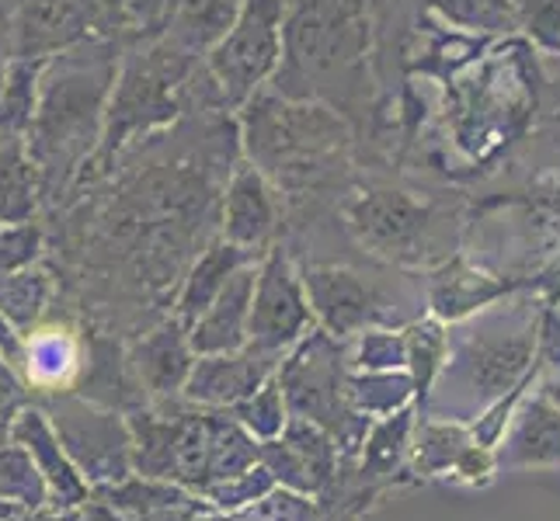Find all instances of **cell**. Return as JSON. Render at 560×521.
<instances>
[{
    "label": "cell",
    "instance_id": "6da1fadb",
    "mask_svg": "<svg viewBox=\"0 0 560 521\" xmlns=\"http://www.w3.org/2000/svg\"><path fill=\"white\" fill-rule=\"evenodd\" d=\"M115 76L112 38H88L43 60L28 150L43 178L46 205L60 202L98 153Z\"/></svg>",
    "mask_w": 560,
    "mask_h": 521
},
{
    "label": "cell",
    "instance_id": "7a4b0ae2",
    "mask_svg": "<svg viewBox=\"0 0 560 521\" xmlns=\"http://www.w3.org/2000/svg\"><path fill=\"white\" fill-rule=\"evenodd\" d=\"M132 428V466L143 476L171 479L191 494H206L220 479L237 476L261 462V441L244 424L217 407H175L137 414Z\"/></svg>",
    "mask_w": 560,
    "mask_h": 521
},
{
    "label": "cell",
    "instance_id": "3957f363",
    "mask_svg": "<svg viewBox=\"0 0 560 521\" xmlns=\"http://www.w3.org/2000/svg\"><path fill=\"white\" fill-rule=\"evenodd\" d=\"M52 424L60 431L63 449L94 487L119 484V479L137 473L132 466V428L115 414L91 407V403H63L52 414Z\"/></svg>",
    "mask_w": 560,
    "mask_h": 521
},
{
    "label": "cell",
    "instance_id": "277c9868",
    "mask_svg": "<svg viewBox=\"0 0 560 521\" xmlns=\"http://www.w3.org/2000/svg\"><path fill=\"white\" fill-rule=\"evenodd\" d=\"M98 38V0H14V60L49 56Z\"/></svg>",
    "mask_w": 560,
    "mask_h": 521
},
{
    "label": "cell",
    "instance_id": "5b68a950",
    "mask_svg": "<svg viewBox=\"0 0 560 521\" xmlns=\"http://www.w3.org/2000/svg\"><path fill=\"white\" fill-rule=\"evenodd\" d=\"M11 441H18L35 462L38 476L46 484V505L49 511L60 514H73L81 505L91 500V479L81 473V466L70 459V452L63 449L60 431L46 411L38 407H22L11 421Z\"/></svg>",
    "mask_w": 560,
    "mask_h": 521
},
{
    "label": "cell",
    "instance_id": "8992f818",
    "mask_svg": "<svg viewBox=\"0 0 560 521\" xmlns=\"http://www.w3.org/2000/svg\"><path fill=\"white\" fill-rule=\"evenodd\" d=\"M14 369L22 386L43 396L70 393L88 369V347L77 327L63 320H43L22 334L14 355Z\"/></svg>",
    "mask_w": 560,
    "mask_h": 521
},
{
    "label": "cell",
    "instance_id": "52a82bcc",
    "mask_svg": "<svg viewBox=\"0 0 560 521\" xmlns=\"http://www.w3.org/2000/svg\"><path fill=\"white\" fill-rule=\"evenodd\" d=\"M272 369H276V358L255 352L250 344L241 347V352L199 355L182 393L188 403H199V407L234 411L241 400H247L272 379Z\"/></svg>",
    "mask_w": 560,
    "mask_h": 521
},
{
    "label": "cell",
    "instance_id": "ba28073f",
    "mask_svg": "<svg viewBox=\"0 0 560 521\" xmlns=\"http://www.w3.org/2000/svg\"><path fill=\"white\" fill-rule=\"evenodd\" d=\"M498 470H550L560 466V411L550 400L518 403L505 435L494 446Z\"/></svg>",
    "mask_w": 560,
    "mask_h": 521
},
{
    "label": "cell",
    "instance_id": "9c48e42d",
    "mask_svg": "<svg viewBox=\"0 0 560 521\" xmlns=\"http://www.w3.org/2000/svg\"><path fill=\"white\" fill-rule=\"evenodd\" d=\"M306 323V310L296 296L293 282H285L282 268L272 264L258 282L255 306H250V327H247V344L255 352L279 358L285 344H293Z\"/></svg>",
    "mask_w": 560,
    "mask_h": 521
},
{
    "label": "cell",
    "instance_id": "30bf717a",
    "mask_svg": "<svg viewBox=\"0 0 560 521\" xmlns=\"http://www.w3.org/2000/svg\"><path fill=\"white\" fill-rule=\"evenodd\" d=\"M250 306H255V275L237 272L223 285V293L212 299L209 310L191 323V352L199 355H223L247 347Z\"/></svg>",
    "mask_w": 560,
    "mask_h": 521
},
{
    "label": "cell",
    "instance_id": "8fae6325",
    "mask_svg": "<svg viewBox=\"0 0 560 521\" xmlns=\"http://www.w3.org/2000/svg\"><path fill=\"white\" fill-rule=\"evenodd\" d=\"M43 205V178L25 132L0 129V223H32Z\"/></svg>",
    "mask_w": 560,
    "mask_h": 521
},
{
    "label": "cell",
    "instance_id": "7c38bea8",
    "mask_svg": "<svg viewBox=\"0 0 560 521\" xmlns=\"http://www.w3.org/2000/svg\"><path fill=\"white\" fill-rule=\"evenodd\" d=\"M188 352H191V341L182 338L178 327H164V331H158L137 347V369H140V379L150 386V393L171 396L185 390L191 365H196L188 358Z\"/></svg>",
    "mask_w": 560,
    "mask_h": 521
},
{
    "label": "cell",
    "instance_id": "4fadbf2b",
    "mask_svg": "<svg viewBox=\"0 0 560 521\" xmlns=\"http://www.w3.org/2000/svg\"><path fill=\"white\" fill-rule=\"evenodd\" d=\"M52 299V275L43 264H25L14 272H0V317H4L18 334L43 323L46 306Z\"/></svg>",
    "mask_w": 560,
    "mask_h": 521
},
{
    "label": "cell",
    "instance_id": "5bb4252c",
    "mask_svg": "<svg viewBox=\"0 0 560 521\" xmlns=\"http://www.w3.org/2000/svg\"><path fill=\"white\" fill-rule=\"evenodd\" d=\"M474 431L463 421H446V417H432L418 424L415 431V470L424 476H442V473H456L459 459L467 455L474 446Z\"/></svg>",
    "mask_w": 560,
    "mask_h": 521
},
{
    "label": "cell",
    "instance_id": "9a60e30c",
    "mask_svg": "<svg viewBox=\"0 0 560 521\" xmlns=\"http://www.w3.org/2000/svg\"><path fill=\"white\" fill-rule=\"evenodd\" d=\"M415 431H418V424H415L411 407L397 411L390 417H376L370 435H365V446L359 452L362 473H370V476L394 473L404 462V455L415 449Z\"/></svg>",
    "mask_w": 560,
    "mask_h": 521
},
{
    "label": "cell",
    "instance_id": "2e32d148",
    "mask_svg": "<svg viewBox=\"0 0 560 521\" xmlns=\"http://www.w3.org/2000/svg\"><path fill=\"white\" fill-rule=\"evenodd\" d=\"M415 396V382L404 372H365L349 379V403L362 417H390L408 411Z\"/></svg>",
    "mask_w": 560,
    "mask_h": 521
},
{
    "label": "cell",
    "instance_id": "e0dca14e",
    "mask_svg": "<svg viewBox=\"0 0 560 521\" xmlns=\"http://www.w3.org/2000/svg\"><path fill=\"white\" fill-rule=\"evenodd\" d=\"M0 497L11 500L14 508L32 511L46 505V484L38 476L32 455L18 446V441H8L0 446Z\"/></svg>",
    "mask_w": 560,
    "mask_h": 521
},
{
    "label": "cell",
    "instance_id": "ac0fdd59",
    "mask_svg": "<svg viewBox=\"0 0 560 521\" xmlns=\"http://www.w3.org/2000/svg\"><path fill=\"white\" fill-rule=\"evenodd\" d=\"M230 414H234L258 441L282 438L285 424L293 421V411H289V403H285V393H282L279 379H268V382L261 386V390H255L247 400H241Z\"/></svg>",
    "mask_w": 560,
    "mask_h": 521
},
{
    "label": "cell",
    "instance_id": "d6986e66",
    "mask_svg": "<svg viewBox=\"0 0 560 521\" xmlns=\"http://www.w3.org/2000/svg\"><path fill=\"white\" fill-rule=\"evenodd\" d=\"M279 484H276V476L268 473L261 462L258 466H250V470H244V473H237V476H230V479H220V484H212L206 494H202V500L209 508H217V511H223V514H241V511H247V508H255L261 497H268L272 494Z\"/></svg>",
    "mask_w": 560,
    "mask_h": 521
},
{
    "label": "cell",
    "instance_id": "ffe728a7",
    "mask_svg": "<svg viewBox=\"0 0 560 521\" xmlns=\"http://www.w3.org/2000/svg\"><path fill=\"white\" fill-rule=\"evenodd\" d=\"M237 272H234V261H230V254L226 250H212L209 258H202L199 261V268H196V275L188 279V285H185V296H182V320H188V323H196L209 306H212V299H217L220 293H223V285L234 279Z\"/></svg>",
    "mask_w": 560,
    "mask_h": 521
},
{
    "label": "cell",
    "instance_id": "44dd1931",
    "mask_svg": "<svg viewBox=\"0 0 560 521\" xmlns=\"http://www.w3.org/2000/svg\"><path fill=\"white\" fill-rule=\"evenodd\" d=\"M167 0H98V38L147 32L164 14Z\"/></svg>",
    "mask_w": 560,
    "mask_h": 521
},
{
    "label": "cell",
    "instance_id": "7402d4cb",
    "mask_svg": "<svg viewBox=\"0 0 560 521\" xmlns=\"http://www.w3.org/2000/svg\"><path fill=\"white\" fill-rule=\"evenodd\" d=\"M261 466L276 476L279 487L289 490H300V494H317L320 484L314 470L306 466V459L289 446L285 438H272V441H261Z\"/></svg>",
    "mask_w": 560,
    "mask_h": 521
},
{
    "label": "cell",
    "instance_id": "603a6c76",
    "mask_svg": "<svg viewBox=\"0 0 560 521\" xmlns=\"http://www.w3.org/2000/svg\"><path fill=\"white\" fill-rule=\"evenodd\" d=\"M234 521H317V505H314V494L276 487L268 497H261L255 508L234 514Z\"/></svg>",
    "mask_w": 560,
    "mask_h": 521
},
{
    "label": "cell",
    "instance_id": "cb8c5ba5",
    "mask_svg": "<svg viewBox=\"0 0 560 521\" xmlns=\"http://www.w3.org/2000/svg\"><path fill=\"white\" fill-rule=\"evenodd\" d=\"M38 250H43V229L35 226V220L0 226V272H14V268L35 264Z\"/></svg>",
    "mask_w": 560,
    "mask_h": 521
},
{
    "label": "cell",
    "instance_id": "d4e9b609",
    "mask_svg": "<svg viewBox=\"0 0 560 521\" xmlns=\"http://www.w3.org/2000/svg\"><path fill=\"white\" fill-rule=\"evenodd\" d=\"M359 365L370 372H394L400 365H408V352L397 338H370L359 352Z\"/></svg>",
    "mask_w": 560,
    "mask_h": 521
},
{
    "label": "cell",
    "instance_id": "484cf974",
    "mask_svg": "<svg viewBox=\"0 0 560 521\" xmlns=\"http://www.w3.org/2000/svg\"><path fill=\"white\" fill-rule=\"evenodd\" d=\"M4 352H0V431L11 435V414L22 411V386H18V379L11 376V369L4 365Z\"/></svg>",
    "mask_w": 560,
    "mask_h": 521
},
{
    "label": "cell",
    "instance_id": "4316f807",
    "mask_svg": "<svg viewBox=\"0 0 560 521\" xmlns=\"http://www.w3.org/2000/svg\"><path fill=\"white\" fill-rule=\"evenodd\" d=\"M14 63V0H0V70Z\"/></svg>",
    "mask_w": 560,
    "mask_h": 521
},
{
    "label": "cell",
    "instance_id": "83f0119b",
    "mask_svg": "<svg viewBox=\"0 0 560 521\" xmlns=\"http://www.w3.org/2000/svg\"><path fill=\"white\" fill-rule=\"evenodd\" d=\"M73 521H129V518L115 505H108L105 497H91L88 505H81L73 511Z\"/></svg>",
    "mask_w": 560,
    "mask_h": 521
},
{
    "label": "cell",
    "instance_id": "f1b7e54d",
    "mask_svg": "<svg viewBox=\"0 0 560 521\" xmlns=\"http://www.w3.org/2000/svg\"><path fill=\"white\" fill-rule=\"evenodd\" d=\"M18 344H22V334L14 331V327L0 317V352H4L11 362H14V355H18Z\"/></svg>",
    "mask_w": 560,
    "mask_h": 521
},
{
    "label": "cell",
    "instance_id": "f546056e",
    "mask_svg": "<svg viewBox=\"0 0 560 521\" xmlns=\"http://www.w3.org/2000/svg\"><path fill=\"white\" fill-rule=\"evenodd\" d=\"M191 521H234V514H223V511H217V508H202Z\"/></svg>",
    "mask_w": 560,
    "mask_h": 521
},
{
    "label": "cell",
    "instance_id": "4dcf8cb0",
    "mask_svg": "<svg viewBox=\"0 0 560 521\" xmlns=\"http://www.w3.org/2000/svg\"><path fill=\"white\" fill-rule=\"evenodd\" d=\"M18 511H22V508H14L11 500H4V497H0V521H11V518H14Z\"/></svg>",
    "mask_w": 560,
    "mask_h": 521
},
{
    "label": "cell",
    "instance_id": "1f68e13d",
    "mask_svg": "<svg viewBox=\"0 0 560 521\" xmlns=\"http://www.w3.org/2000/svg\"><path fill=\"white\" fill-rule=\"evenodd\" d=\"M46 521H73V514H60V511H52V518H46Z\"/></svg>",
    "mask_w": 560,
    "mask_h": 521
},
{
    "label": "cell",
    "instance_id": "d6a6232c",
    "mask_svg": "<svg viewBox=\"0 0 560 521\" xmlns=\"http://www.w3.org/2000/svg\"><path fill=\"white\" fill-rule=\"evenodd\" d=\"M11 521H35V518H25V514H14Z\"/></svg>",
    "mask_w": 560,
    "mask_h": 521
},
{
    "label": "cell",
    "instance_id": "836d02e7",
    "mask_svg": "<svg viewBox=\"0 0 560 521\" xmlns=\"http://www.w3.org/2000/svg\"><path fill=\"white\" fill-rule=\"evenodd\" d=\"M0 226H4V223H0Z\"/></svg>",
    "mask_w": 560,
    "mask_h": 521
}]
</instances>
